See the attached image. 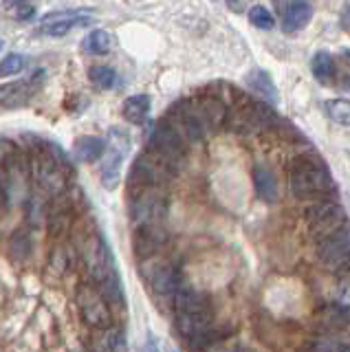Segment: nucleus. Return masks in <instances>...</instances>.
<instances>
[{"mask_svg":"<svg viewBox=\"0 0 350 352\" xmlns=\"http://www.w3.org/2000/svg\"><path fill=\"white\" fill-rule=\"evenodd\" d=\"M38 71L31 80H18V82H9L0 86V108L5 110H16L29 104V99L36 95L38 91Z\"/></svg>","mask_w":350,"mask_h":352,"instance_id":"f3484780","label":"nucleus"},{"mask_svg":"<svg viewBox=\"0 0 350 352\" xmlns=\"http://www.w3.org/2000/svg\"><path fill=\"white\" fill-rule=\"evenodd\" d=\"M27 207V223L31 227H42L47 225V209H49V196L38 192H29L25 198Z\"/></svg>","mask_w":350,"mask_h":352,"instance_id":"a878e982","label":"nucleus"},{"mask_svg":"<svg viewBox=\"0 0 350 352\" xmlns=\"http://www.w3.org/2000/svg\"><path fill=\"white\" fill-rule=\"evenodd\" d=\"M309 350H315V352H348V344L346 341H339L337 335H317L313 337V341L309 346H306Z\"/></svg>","mask_w":350,"mask_h":352,"instance_id":"2f4dec72","label":"nucleus"},{"mask_svg":"<svg viewBox=\"0 0 350 352\" xmlns=\"http://www.w3.org/2000/svg\"><path fill=\"white\" fill-rule=\"evenodd\" d=\"M311 71L315 75V80H320V84H333L335 80V60L328 51H317L311 60Z\"/></svg>","mask_w":350,"mask_h":352,"instance_id":"bb28decb","label":"nucleus"},{"mask_svg":"<svg viewBox=\"0 0 350 352\" xmlns=\"http://www.w3.org/2000/svg\"><path fill=\"white\" fill-rule=\"evenodd\" d=\"M93 20L91 9H67V11H51V14L42 16L38 33L49 38H62L67 36L71 29L86 27Z\"/></svg>","mask_w":350,"mask_h":352,"instance_id":"f8f14e48","label":"nucleus"},{"mask_svg":"<svg viewBox=\"0 0 350 352\" xmlns=\"http://www.w3.org/2000/svg\"><path fill=\"white\" fill-rule=\"evenodd\" d=\"M289 190L300 201L309 198H331L335 192V183L331 170L320 157L302 154L295 157L289 165Z\"/></svg>","mask_w":350,"mask_h":352,"instance_id":"f257e3e1","label":"nucleus"},{"mask_svg":"<svg viewBox=\"0 0 350 352\" xmlns=\"http://www.w3.org/2000/svg\"><path fill=\"white\" fill-rule=\"evenodd\" d=\"M324 115L333 121V124L346 128L350 124V104L348 99H328L324 102Z\"/></svg>","mask_w":350,"mask_h":352,"instance_id":"c756f323","label":"nucleus"},{"mask_svg":"<svg viewBox=\"0 0 350 352\" xmlns=\"http://www.w3.org/2000/svg\"><path fill=\"white\" fill-rule=\"evenodd\" d=\"M3 47H5V42H3V40H0V51H3Z\"/></svg>","mask_w":350,"mask_h":352,"instance_id":"e433bc0d","label":"nucleus"},{"mask_svg":"<svg viewBox=\"0 0 350 352\" xmlns=\"http://www.w3.org/2000/svg\"><path fill=\"white\" fill-rule=\"evenodd\" d=\"M247 18H249V22L254 25L256 29H265V31H269V29H273L276 27V18H273V14L267 9V7H262V5H254L249 11H247Z\"/></svg>","mask_w":350,"mask_h":352,"instance_id":"473e14b6","label":"nucleus"},{"mask_svg":"<svg viewBox=\"0 0 350 352\" xmlns=\"http://www.w3.org/2000/svg\"><path fill=\"white\" fill-rule=\"evenodd\" d=\"M3 5L7 9H18V18L27 20L34 16V7L29 5V0H3Z\"/></svg>","mask_w":350,"mask_h":352,"instance_id":"f704fd0d","label":"nucleus"},{"mask_svg":"<svg viewBox=\"0 0 350 352\" xmlns=\"http://www.w3.org/2000/svg\"><path fill=\"white\" fill-rule=\"evenodd\" d=\"M166 121L188 143H201V141H205L207 137H210V132H207L205 124L201 121L199 113L194 110L190 99H181V102L174 104L170 108Z\"/></svg>","mask_w":350,"mask_h":352,"instance_id":"9d476101","label":"nucleus"},{"mask_svg":"<svg viewBox=\"0 0 350 352\" xmlns=\"http://www.w3.org/2000/svg\"><path fill=\"white\" fill-rule=\"evenodd\" d=\"M139 275L146 282L148 291L157 297V300H172L174 291L181 284V273L174 264L159 253L152 258L139 260Z\"/></svg>","mask_w":350,"mask_h":352,"instance_id":"20e7f679","label":"nucleus"},{"mask_svg":"<svg viewBox=\"0 0 350 352\" xmlns=\"http://www.w3.org/2000/svg\"><path fill=\"white\" fill-rule=\"evenodd\" d=\"M27 66V55L23 53H9L7 58L0 62V77H12L23 73Z\"/></svg>","mask_w":350,"mask_h":352,"instance_id":"72a5a7b5","label":"nucleus"},{"mask_svg":"<svg viewBox=\"0 0 350 352\" xmlns=\"http://www.w3.org/2000/svg\"><path fill=\"white\" fill-rule=\"evenodd\" d=\"M348 304L346 302H331L322 308L320 313V326L326 330V333H337V330L348 328Z\"/></svg>","mask_w":350,"mask_h":352,"instance_id":"4be33fe9","label":"nucleus"},{"mask_svg":"<svg viewBox=\"0 0 350 352\" xmlns=\"http://www.w3.org/2000/svg\"><path fill=\"white\" fill-rule=\"evenodd\" d=\"M227 3H229V7H232L234 11H240V9H243V0H227Z\"/></svg>","mask_w":350,"mask_h":352,"instance_id":"c9c22d12","label":"nucleus"},{"mask_svg":"<svg viewBox=\"0 0 350 352\" xmlns=\"http://www.w3.org/2000/svg\"><path fill=\"white\" fill-rule=\"evenodd\" d=\"M146 150L155 154V157L181 168V163L188 159L190 143L163 119V121H157V124H152Z\"/></svg>","mask_w":350,"mask_h":352,"instance_id":"0eeeda50","label":"nucleus"},{"mask_svg":"<svg viewBox=\"0 0 350 352\" xmlns=\"http://www.w3.org/2000/svg\"><path fill=\"white\" fill-rule=\"evenodd\" d=\"M106 150V139L93 137V135H82L73 143V154L80 163H95L102 159Z\"/></svg>","mask_w":350,"mask_h":352,"instance_id":"412c9836","label":"nucleus"},{"mask_svg":"<svg viewBox=\"0 0 350 352\" xmlns=\"http://www.w3.org/2000/svg\"><path fill=\"white\" fill-rule=\"evenodd\" d=\"M128 150H130V137L124 130L113 128L108 132L106 150L102 154V165H100V181L106 190H115L119 181H122V165Z\"/></svg>","mask_w":350,"mask_h":352,"instance_id":"6e6552de","label":"nucleus"},{"mask_svg":"<svg viewBox=\"0 0 350 352\" xmlns=\"http://www.w3.org/2000/svg\"><path fill=\"white\" fill-rule=\"evenodd\" d=\"M317 258L331 271H346L350 262V238L348 225L339 227L333 234L317 240Z\"/></svg>","mask_w":350,"mask_h":352,"instance_id":"9b49d317","label":"nucleus"},{"mask_svg":"<svg viewBox=\"0 0 350 352\" xmlns=\"http://www.w3.org/2000/svg\"><path fill=\"white\" fill-rule=\"evenodd\" d=\"M273 3H276L284 33H298L313 20V7L306 0H273Z\"/></svg>","mask_w":350,"mask_h":352,"instance_id":"2eb2a0df","label":"nucleus"},{"mask_svg":"<svg viewBox=\"0 0 350 352\" xmlns=\"http://www.w3.org/2000/svg\"><path fill=\"white\" fill-rule=\"evenodd\" d=\"M179 168L168 161L155 157L152 152H141L135 159L133 168L128 172V190L141 185H157V187H168L174 176H177Z\"/></svg>","mask_w":350,"mask_h":352,"instance_id":"423d86ee","label":"nucleus"},{"mask_svg":"<svg viewBox=\"0 0 350 352\" xmlns=\"http://www.w3.org/2000/svg\"><path fill=\"white\" fill-rule=\"evenodd\" d=\"M170 212V196L166 187L141 185L130 190L128 198V216L135 227L163 223Z\"/></svg>","mask_w":350,"mask_h":352,"instance_id":"7ed1b4c3","label":"nucleus"},{"mask_svg":"<svg viewBox=\"0 0 350 352\" xmlns=\"http://www.w3.org/2000/svg\"><path fill=\"white\" fill-rule=\"evenodd\" d=\"M245 82L249 86V91H254L258 93L265 102L269 104H278L280 102V95H278V88L276 84H273L271 80V75L267 71H262V69H251L247 75H245Z\"/></svg>","mask_w":350,"mask_h":352,"instance_id":"aec40b11","label":"nucleus"},{"mask_svg":"<svg viewBox=\"0 0 350 352\" xmlns=\"http://www.w3.org/2000/svg\"><path fill=\"white\" fill-rule=\"evenodd\" d=\"M7 253H9V258H12V262L18 264V267L31 258V253H34V240H31L29 229L14 231L12 238L7 242Z\"/></svg>","mask_w":350,"mask_h":352,"instance_id":"5701e85b","label":"nucleus"},{"mask_svg":"<svg viewBox=\"0 0 350 352\" xmlns=\"http://www.w3.org/2000/svg\"><path fill=\"white\" fill-rule=\"evenodd\" d=\"M150 108H152L150 95H133V97H128L126 102H124L122 113H124V119L128 121V124L141 126L148 119Z\"/></svg>","mask_w":350,"mask_h":352,"instance_id":"393cba45","label":"nucleus"},{"mask_svg":"<svg viewBox=\"0 0 350 352\" xmlns=\"http://www.w3.org/2000/svg\"><path fill=\"white\" fill-rule=\"evenodd\" d=\"M75 306H78V313L86 326L100 330L113 324L111 306L102 297V293L91 284H82L78 289V293H75Z\"/></svg>","mask_w":350,"mask_h":352,"instance_id":"1a4fd4ad","label":"nucleus"},{"mask_svg":"<svg viewBox=\"0 0 350 352\" xmlns=\"http://www.w3.org/2000/svg\"><path fill=\"white\" fill-rule=\"evenodd\" d=\"M172 304L177 313H212V302L203 291L190 284H179L172 295Z\"/></svg>","mask_w":350,"mask_h":352,"instance_id":"a211bd4d","label":"nucleus"},{"mask_svg":"<svg viewBox=\"0 0 350 352\" xmlns=\"http://www.w3.org/2000/svg\"><path fill=\"white\" fill-rule=\"evenodd\" d=\"M225 126L236 135L256 137L280 126V117L269 102H254L251 97L240 95L232 106H227Z\"/></svg>","mask_w":350,"mask_h":352,"instance_id":"f03ea898","label":"nucleus"},{"mask_svg":"<svg viewBox=\"0 0 350 352\" xmlns=\"http://www.w3.org/2000/svg\"><path fill=\"white\" fill-rule=\"evenodd\" d=\"M168 242H170V234H168V229L163 227V223L135 227L133 251H135L137 260H146V258L157 256V253L166 249Z\"/></svg>","mask_w":350,"mask_h":352,"instance_id":"ddd939ff","label":"nucleus"},{"mask_svg":"<svg viewBox=\"0 0 350 352\" xmlns=\"http://www.w3.org/2000/svg\"><path fill=\"white\" fill-rule=\"evenodd\" d=\"M254 187L256 196L265 203H276L278 201V179L269 165H254Z\"/></svg>","mask_w":350,"mask_h":352,"instance_id":"6ab92c4d","label":"nucleus"},{"mask_svg":"<svg viewBox=\"0 0 350 352\" xmlns=\"http://www.w3.org/2000/svg\"><path fill=\"white\" fill-rule=\"evenodd\" d=\"M82 260H84V267H86V271H89L95 286L113 280V278H119L117 262H115V256L111 251V245H108L106 238L100 234V231H93V234L84 240Z\"/></svg>","mask_w":350,"mask_h":352,"instance_id":"39448f33","label":"nucleus"},{"mask_svg":"<svg viewBox=\"0 0 350 352\" xmlns=\"http://www.w3.org/2000/svg\"><path fill=\"white\" fill-rule=\"evenodd\" d=\"M73 264V256H71V249L64 247V245H56L51 249V256H49V273L56 275V278H62L64 273L71 269Z\"/></svg>","mask_w":350,"mask_h":352,"instance_id":"c85d7f7f","label":"nucleus"},{"mask_svg":"<svg viewBox=\"0 0 350 352\" xmlns=\"http://www.w3.org/2000/svg\"><path fill=\"white\" fill-rule=\"evenodd\" d=\"M93 350H100V352H106V350H126L128 348V341H126V333L122 326H106V328H100V335L93 337V344H91Z\"/></svg>","mask_w":350,"mask_h":352,"instance_id":"b1692460","label":"nucleus"},{"mask_svg":"<svg viewBox=\"0 0 350 352\" xmlns=\"http://www.w3.org/2000/svg\"><path fill=\"white\" fill-rule=\"evenodd\" d=\"M190 102L194 106V110L199 113L201 121L205 124L207 132H218L225 126L227 119V104L223 102L221 97L214 93H201L196 97H190Z\"/></svg>","mask_w":350,"mask_h":352,"instance_id":"4468645a","label":"nucleus"},{"mask_svg":"<svg viewBox=\"0 0 350 352\" xmlns=\"http://www.w3.org/2000/svg\"><path fill=\"white\" fill-rule=\"evenodd\" d=\"M177 333L194 348L201 337L214 326V313H177Z\"/></svg>","mask_w":350,"mask_h":352,"instance_id":"dca6fc26","label":"nucleus"},{"mask_svg":"<svg viewBox=\"0 0 350 352\" xmlns=\"http://www.w3.org/2000/svg\"><path fill=\"white\" fill-rule=\"evenodd\" d=\"M113 47V36L104 29H95L82 42V51L86 55H106Z\"/></svg>","mask_w":350,"mask_h":352,"instance_id":"cd10ccee","label":"nucleus"},{"mask_svg":"<svg viewBox=\"0 0 350 352\" xmlns=\"http://www.w3.org/2000/svg\"><path fill=\"white\" fill-rule=\"evenodd\" d=\"M89 80L100 88V91H111V88L117 84V73L115 69H111V66H91L89 69Z\"/></svg>","mask_w":350,"mask_h":352,"instance_id":"7c9ffc66","label":"nucleus"}]
</instances>
